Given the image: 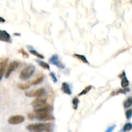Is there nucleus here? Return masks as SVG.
Here are the masks:
<instances>
[{
	"mask_svg": "<svg viewBox=\"0 0 132 132\" xmlns=\"http://www.w3.org/2000/svg\"><path fill=\"white\" fill-rule=\"evenodd\" d=\"M50 77H52V81H53L54 82H57V78H56V77H55V75L54 74V73H53V72H51V73L50 74Z\"/></svg>",
	"mask_w": 132,
	"mask_h": 132,
	"instance_id": "obj_24",
	"label": "nucleus"
},
{
	"mask_svg": "<svg viewBox=\"0 0 132 132\" xmlns=\"http://www.w3.org/2000/svg\"><path fill=\"white\" fill-rule=\"evenodd\" d=\"M51 128L50 124H31L26 126V130L31 132H43L49 131Z\"/></svg>",
	"mask_w": 132,
	"mask_h": 132,
	"instance_id": "obj_1",
	"label": "nucleus"
},
{
	"mask_svg": "<svg viewBox=\"0 0 132 132\" xmlns=\"http://www.w3.org/2000/svg\"><path fill=\"white\" fill-rule=\"evenodd\" d=\"M92 86H91V85L86 86V87L84 88V89L81 92H80V93L78 94V95H79V96H82V95H84L86 94L87 93L89 92L90 90L92 89Z\"/></svg>",
	"mask_w": 132,
	"mask_h": 132,
	"instance_id": "obj_15",
	"label": "nucleus"
},
{
	"mask_svg": "<svg viewBox=\"0 0 132 132\" xmlns=\"http://www.w3.org/2000/svg\"><path fill=\"white\" fill-rule=\"evenodd\" d=\"M45 88H39L36 90H32L30 92H26L25 93L26 96L30 97H40L45 94Z\"/></svg>",
	"mask_w": 132,
	"mask_h": 132,
	"instance_id": "obj_5",
	"label": "nucleus"
},
{
	"mask_svg": "<svg viewBox=\"0 0 132 132\" xmlns=\"http://www.w3.org/2000/svg\"><path fill=\"white\" fill-rule=\"evenodd\" d=\"M61 90L63 91V92L67 95L72 94L70 86V85L67 82H63L61 86Z\"/></svg>",
	"mask_w": 132,
	"mask_h": 132,
	"instance_id": "obj_11",
	"label": "nucleus"
},
{
	"mask_svg": "<svg viewBox=\"0 0 132 132\" xmlns=\"http://www.w3.org/2000/svg\"><path fill=\"white\" fill-rule=\"evenodd\" d=\"M25 117L22 115H14L12 117H10L8 120V122L10 124L12 125H16V124H19L22 123L24 122Z\"/></svg>",
	"mask_w": 132,
	"mask_h": 132,
	"instance_id": "obj_6",
	"label": "nucleus"
},
{
	"mask_svg": "<svg viewBox=\"0 0 132 132\" xmlns=\"http://www.w3.org/2000/svg\"><path fill=\"white\" fill-rule=\"evenodd\" d=\"M0 32H1V30H0Z\"/></svg>",
	"mask_w": 132,
	"mask_h": 132,
	"instance_id": "obj_28",
	"label": "nucleus"
},
{
	"mask_svg": "<svg viewBox=\"0 0 132 132\" xmlns=\"http://www.w3.org/2000/svg\"><path fill=\"white\" fill-rule=\"evenodd\" d=\"M132 109H129L126 112V117L127 119H130L132 117Z\"/></svg>",
	"mask_w": 132,
	"mask_h": 132,
	"instance_id": "obj_23",
	"label": "nucleus"
},
{
	"mask_svg": "<svg viewBox=\"0 0 132 132\" xmlns=\"http://www.w3.org/2000/svg\"><path fill=\"white\" fill-rule=\"evenodd\" d=\"M45 105H46V99L42 97H37L32 103V105L34 108L35 110L40 109L43 106H45Z\"/></svg>",
	"mask_w": 132,
	"mask_h": 132,
	"instance_id": "obj_4",
	"label": "nucleus"
},
{
	"mask_svg": "<svg viewBox=\"0 0 132 132\" xmlns=\"http://www.w3.org/2000/svg\"><path fill=\"white\" fill-rule=\"evenodd\" d=\"M28 117L29 119H33L35 117L34 114V113H28Z\"/></svg>",
	"mask_w": 132,
	"mask_h": 132,
	"instance_id": "obj_26",
	"label": "nucleus"
},
{
	"mask_svg": "<svg viewBox=\"0 0 132 132\" xmlns=\"http://www.w3.org/2000/svg\"><path fill=\"white\" fill-rule=\"evenodd\" d=\"M30 85L29 84H19L17 85L18 88L21 90L28 89V88L30 87Z\"/></svg>",
	"mask_w": 132,
	"mask_h": 132,
	"instance_id": "obj_21",
	"label": "nucleus"
},
{
	"mask_svg": "<svg viewBox=\"0 0 132 132\" xmlns=\"http://www.w3.org/2000/svg\"><path fill=\"white\" fill-rule=\"evenodd\" d=\"M132 97H129L124 103V108H130V107L132 106Z\"/></svg>",
	"mask_w": 132,
	"mask_h": 132,
	"instance_id": "obj_19",
	"label": "nucleus"
},
{
	"mask_svg": "<svg viewBox=\"0 0 132 132\" xmlns=\"http://www.w3.org/2000/svg\"><path fill=\"white\" fill-rule=\"evenodd\" d=\"M132 128V125L130 122H128V123L125 124L124 126H123L122 128V132H126L128 131H130Z\"/></svg>",
	"mask_w": 132,
	"mask_h": 132,
	"instance_id": "obj_18",
	"label": "nucleus"
},
{
	"mask_svg": "<svg viewBox=\"0 0 132 132\" xmlns=\"http://www.w3.org/2000/svg\"><path fill=\"white\" fill-rule=\"evenodd\" d=\"M43 79H44V76H40V77H38L37 79H36L35 80L32 81V83H31V84H32V85H37V84L41 83V82L43 81Z\"/></svg>",
	"mask_w": 132,
	"mask_h": 132,
	"instance_id": "obj_16",
	"label": "nucleus"
},
{
	"mask_svg": "<svg viewBox=\"0 0 132 132\" xmlns=\"http://www.w3.org/2000/svg\"><path fill=\"white\" fill-rule=\"evenodd\" d=\"M115 126H116V125H115V124L111 126H110L108 129H106V130L105 132H113V131L114 130V129L115 128Z\"/></svg>",
	"mask_w": 132,
	"mask_h": 132,
	"instance_id": "obj_25",
	"label": "nucleus"
},
{
	"mask_svg": "<svg viewBox=\"0 0 132 132\" xmlns=\"http://www.w3.org/2000/svg\"><path fill=\"white\" fill-rule=\"evenodd\" d=\"M29 52L31 53V54L35 55V56H36L37 57H38V58H40V59L45 58V57L43 56L42 54H40V53H38V52L36 51V50H30Z\"/></svg>",
	"mask_w": 132,
	"mask_h": 132,
	"instance_id": "obj_17",
	"label": "nucleus"
},
{
	"mask_svg": "<svg viewBox=\"0 0 132 132\" xmlns=\"http://www.w3.org/2000/svg\"><path fill=\"white\" fill-rule=\"evenodd\" d=\"M36 61H37V63H38V65H39L40 66L42 67L43 68L46 69V70H50V66L48 65V63H46L45 62L40 60H37Z\"/></svg>",
	"mask_w": 132,
	"mask_h": 132,
	"instance_id": "obj_14",
	"label": "nucleus"
},
{
	"mask_svg": "<svg viewBox=\"0 0 132 132\" xmlns=\"http://www.w3.org/2000/svg\"><path fill=\"white\" fill-rule=\"evenodd\" d=\"M50 62L52 65L57 66L58 68H64V67H65L63 65H62V64L61 63V62L59 61V57L57 54H55V55L52 56L51 58L50 59Z\"/></svg>",
	"mask_w": 132,
	"mask_h": 132,
	"instance_id": "obj_9",
	"label": "nucleus"
},
{
	"mask_svg": "<svg viewBox=\"0 0 132 132\" xmlns=\"http://www.w3.org/2000/svg\"><path fill=\"white\" fill-rule=\"evenodd\" d=\"M122 78V81H121V86H122L123 88H126V87H128L129 85V81L128 79L126 78V76H124L123 77H121Z\"/></svg>",
	"mask_w": 132,
	"mask_h": 132,
	"instance_id": "obj_13",
	"label": "nucleus"
},
{
	"mask_svg": "<svg viewBox=\"0 0 132 132\" xmlns=\"http://www.w3.org/2000/svg\"><path fill=\"white\" fill-rule=\"evenodd\" d=\"M73 56L74 57H76V58H77L78 59H79V60H81V61H82L84 63H87L88 64L89 63H88V61L87 59H86V57L84 55H80V54H74Z\"/></svg>",
	"mask_w": 132,
	"mask_h": 132,
	"instance_id": "obj_12",
	"label": "nucleus"
},
{
	"mask_svg": "<svg viewBox=\"0 0 132 132\" xmlns=\"http://www.w3.org/2000/svg\"><path fill=\"white\" fill-rule=\"evenodd\" d=\"M34 116L38 120L42 121H49L55 119L53 115H51L50 112L42 110H35Z\"/></svg>",
	"mask_w": 132,
	"mask_h": 132,
	"instance_id": "obj_2",
	"label": "nucleus"
},
{
	"mask_svg": "<svg viewBox=\"0 0 132 132\" xmlns=\"http://www.w3.org/2000/svg\"><path fill=\"white\" fill-rule=\"evenodd\" d=\"M5 21V19H3V17H0V23H4Z\"/></svg>",
	"mask_w": 132,
	"mask_h": 132,
	"instance_id": "obj_27",
	"label": "nucleus"
},
{
	"mask_svg": "<svg viewBox=\"0 0 132 132\" xmlns=\"http://www.w3.org/2000/svg\"><path fill=\"white\" fill-rule=\"evenodd\" d=\"M19 66V63L17 61H13L11 62L8 66V68L7 71L5 72V77L8 78L10 76V74H12V72L14 71L15 69L17 68Z\"/></svg>",
	"mask_w": 132,
	"mask_h": 132,
	"instance_id": "obj_7",
	"label": "nucleus"
},
{
	"mask_svg": "<svg viewBox=\"0 0 132 132\" xmlns=\"http://www.w3.org/2000/svg\"><path fill=\"white\" fill-rule=\"evenodd\" d=\"M8 59H0V80H1L2 77L3 76V74L5 73V68L7 66Z\"/></svg>",
	"mask_w": 132,
	"mask_h": 132,
	"instance_id": "obj_8",
	"label": "nucleus"
},
{
	"mask_svg": "<svg viewBox=\"0 0 132 132\" xmlns=\"http://www.w3.org/2000/svg\"><path fill=\"white\" fill-rule=\"evenodd\" d=\"M35 66L33 65H28L26 66L19 74V78L23 81H26L30 78L35 72Z\"/></svg>",
	"mask_w": 132,
	"mask_h": 132,
	"instance_id": "obj_3",
	"label": "nucleus"
},
{
	"mask_svg": "<svg viewBox=\"0 0 132 132\" xmlns=\"http://www.w3.org/2000/svg\"><path fill=\"white\" fill-rule=\"evenodd\" d=\"M72 103H73V106H74V108L75 110H76L77 108V106L78 104L79 103V100L77 97L74 98V99L72 101Z\"/></svg>",
	"mask_w": 132,
	"mask_h": 132,
	"instance_id": "obj_20",
	"label": "nucleus"
},
{
	"mask_svg": "<svg viewBox=\"0 0 132 132\" xmlns=\"http://www.w3.org/2000/svg\"><path fill=\"white\" fill-rule=\"evenodd\" d=\"M19 52L22 54V55L23 57H26V58L28 57V53H26L25 51V50L23 49V48H21V49H19Z\"/></svg>",
	"mask_w": 132,
	"mask_h": 132,
	"instance_id": "obj_22",
	"label": "nucleus"
},
{
	"mask_svg": "<svg viewBox=\"0 0 132 132\" xmlns=\"http://www.w3.org/2000/svg\"><path fill=\"white\" fill-rule=\"evenodd\" d=\"M0 41L4 42H10V36L7 31L1 30L0 32Z\"/></svg>",
	"mask_w": 132,
	"mask_h": 132,
	"instance_id": "obj_10",
	"label": "nucleus"
}]
</instances>
